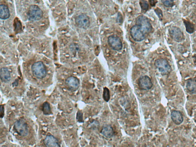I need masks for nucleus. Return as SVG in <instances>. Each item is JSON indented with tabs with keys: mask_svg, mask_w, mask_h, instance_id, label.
<instances>
[{
	"mask_svg": "<svg viewBox=\"0 0 196 147\" xmlns=\"http://www.w3.org/2000/svg\"><path fill=\"white\" fill-rule=\"evenodd\" d=\"M31 70L33 75L37 79H43L47 76V69L41 61L37 62L33 64L31 66Z\"/></svg>",
	"mask_w": 196,
	"mask_h": 147,
	"instance_id": "1",
	"label": "nucleus"
},
{
	"mask_svg": "<svg viewBox=\"0 0 196 147\" xmlns=\"http://www.w3.org/2000/svg\"><path fill=\"white\" fill-rule=\"evenodd\" d=\"M137 25L141 30L145 33L151 32L152 30V26L149 20L143 15H140L137 18L136 22Z\"/></svg>",
	"mask_w": 196,
	"mask_h": 147,
	"instance_id": "2",
	"label": "nucleus"
},
{
	"mask_svg": "<svg viewBox=\"0 0 196 147\" xmlns=\"http://www.w3.org/2000/svg\"><path fill=\"white\" fill-rule=\"evenodd\" d=\"M155 64L158 71L162 75L168 74L172 71L171 66L165 59H158L155 60Z\"/></svg>",
	"mask_w": 196,
	"mask_h": 147,
	"instance_id": "3",
	"label": "nucleus"
},
{
	"mask_svg": "<svg viewBox=\"0 0 196 147\" xmlns=\"http://www.w3.org/2000/svg\"><path fill=\"white\" fill-rule=\"evenodd\" d=\"M43 15L42 11L37 5H31L29 8L28 16L30 21H39L43 17Z\"/></svg>",
	"mask_w": 196,
	"mask_h": 147,
	"instance_id": "4",
	"label": "nucleus"
},
{
	"mask_svg": "<svg viewBox=\"0 0 196 147\" xmlns=\"http://www.w3.org/2000/svg\"><path fill=\"white\" fill-rule=\"evenodd\" d=\"M14 128L20 136L24 137L28 135V125L24 119H19L15 122L14 124Z\"/></svg>",
	"mask_w": 196,
	"mask_h": 147,
	"instance_id": "5",
	"label": "nucleus"
},
{
	"mask_svg": "<svg viewBox=\"0 0 196 147\" xmlns=\"http://www.w3.org/2000/svg\"><path fill=\"white\" fill-rule=\"evenodd\" d=\"M131 36L135 41H141L145 39V33L137 25H135L130 30Z\"/></svg>",
	"mask_w": 196,
	"mask_h": 147,
	"instance_id": "6",
	"label": "nucleus"
},
{
	"mask_svg": "<svg viewBox=\"0 0 196 147\" xmlns=\"http://www.w3.org/2000/svg\"><path fill=\"white\" fill-rule=\"evenodd\" d=\"M75 21L77 26L80 28L87 29L90 26L89 17L85 14H81L78 16L76 18Z\"/></svg>",
	"mask_w": 196,
	"mask_h": 147,
	"instance_id": "7",
	"label": "nucleus"
},
{
	"mask_svg": "<svg viewBox=\"0 0 196 147\" xmlns=\"http://www.w3.org/2000/svg\"><path fill=\"white\" fill-rule=\"evenodd\" d=\"M138 85L141 89L149 90L152 87L153 84L151 79L148 76H141L138 80Z\"/></svg>",
	"mask_w": 196,
	"mask_h": 147,
	"instance_id": "8",
	"label": "nucleus"
},
{
	"mask_svg": "<svg viewBox=\"0 0 196 147\" xmlns=\"http://www.w3.org/2000/svg\"><path fill=\"white\" fill-rule=\"evenodd\" d=\"M109 46L116 51H120L122 49V44L120 39L116 36L112 35L108 38Z\"/></svg>",
	"mask_w": 196,
	"mask_h": 147,
	"instance_id": "9",
	"label": "nucleus"
},
{
	"mask_svg": "<svg viewBox=\"0 0 196 147\" xmlns=\"http://www.w3.org/2000/svg\"><path fill=\"white\" fill-rule=\"evenodd\" d=\"M171 38L177 42H181L184 39V35L179 28L176 27H172L169 30Z\"/></svg>",
	"mask_w": 196,
	"mask_h": 147,
	"instance_id": "10",
	"label": "nucleus"
},
{
	"mask_svg": "<svg viewBox=\"0 0 196 147\" xmlns=\"http://www.w3.org/2000/svg\"><path fill=\"white\" fill-rule=\"evenodd\" d=\"M66 84L70 90L74 91L79 88L80 81L77 77L70 76L66 79Z\"/></svg>",
	"mask_w": 196,
	"mask_h": 147,
	"instance_id": "11",
	"label": "nucleus"
},
{
	"mask_svg": "<svg viewBox=\"0 0 196 147\" xmlns=\"http://www.w3.org/2000/svg\"><path fill=\"white\" fill-rule=\"evenodd\" d=\"M44 145L47 147H60L58 140L52 135H47L44 139Z\"/></svg>",
	"mask_w": 196,
	"mask_h": 147,
	"instance_id": "12",
	"label": "nucleus"
},
{
	"mask_svg": "<svg viewBox=\"0 0 196 147\" xmlns=\"http://www.w3.org/2000/svg\"><path fill=\"white\" fill-rule=\"evenodd\" d=\"M171 117L173 122L177 125L181 124L184 120L182 114L178 111H173L171 114Z\"/></svg>",
	"mask_w": 196,
	"mask_h": 147,
	"instance_id": "13",
	"label": "nucleus"
},
{
	"mask_svg": "<svg viewBox=\"0 0 196 147\" xmlns=\"http://www.w3.org/2000/svg\"><path fill=\"white\" fill-rule=\"evenodd\" d=\"M0 76L1 81L7 83L11 79V75L9 70L7 67H3L0 70Z\"/></svg>",
	"mask_w": 196,
	"mask_h": 147,
	"instance_id": "14",
	"label": "nucleus"
},
{
	"mask_svg": "<svg viewBox=\"0 0 196 147\" xmlns=\"http://www.w3.org/2000/svg\"><path fill=\"white\" fill-rule=\"evenodd\" d=\"M100 133L105 137L107 138L112 137L114 134L113 128L109 125L104 126L101 131Z\"/></svg>",
	"mask_w": 196,
	"mask_h": 147,
	"instance_id": "15",
	"label": "nucleus"
},
{
	"mask_svg": "<svg viewBox=\"0 0 196 147\" xmlns=\"http://www.w3.org/2000/svg\"><path fill=\"white\" fill-rule=\"evenodd\" d=\"M10 17V11L8 7L4 4L0 5V18L2 20H5Z\"/></svg>",
	"mask_w": 196,
	"mask_h": 147,
	"instance_id": "16",
	"label": "nucleus"
},
{
	"mask_svg": "<svg viewBox=\"0 0 196 147\" xmlns=\"http://www.w3.org/2000/svg\"><path fill=\"white\" fill-rule=\"evenodd\" d=\"M186 87L189 92L194 94L196 93V80L188 79L186 82Z\"/></svg>",
	"mask_w": 196,
	"mask_h": 147,
	"instance_id": "17",
	"label": "nucleus"
},
{
	"mask_svg": "<svg viewBox=\"0 0 196 147\" xmlns=\"http://www.w3.org/2000/svg\"><path fill=\"white\" fill-rule=\"evenodd\" d=\"M43 112L45 115H50L51 113V109L50 104L46 102L43 104Z\"/></svg>",
	"mask_w": 196,
	"mask_h": 147,
	"instance_id": "18",
	"label": "nucleus"
},
{
	"mask_svg": "<svg viewBox=\"0 0 196 147\" xmlns=\"http://www.w3.org/2000/svg\"><path fill=\"white\" fill-rule=\"evenodd\" d=\"M103 98L104 100L106 102L109 101L110 99V96L109 90L107 87H104L103 89Z\"/></svg>",
	"mask_w": 196,
	"mask_h": 147,
	"instance_id": "19",
	"label": "nucleus"
},
{
	"mask_svg": "<svg viewBox=\"0 0 196 147\" xmlns=\"http://www.w3.org/2000/svg\"><path fill=\"white\" fill-rule=\"evenodd\" d=\"M185 24L186 31L190 34H192L194 31V26L189 21H184Z\"/></svg>",
	"mask_w": 196,
	"mask_h": 147,
	"instance_id": "20",
	"label": "nucleus"
},
{
	"mask_svg": "<svg viewBox=\"0 0 196 147\" xmlns=\"http://www.w3.org/2000/svg\"><path fill=\"white\" fill-rule=\"evenodd\" d=\"M141 8L142 10L145 11H147L149 8V4L148 2L145 0H141L139 3Z\"/></svg>",
	"mask_w": 196,
	"mask_h": 147,
	"instance_id": "21",
	"label": "nucleus"
},
{
	"mask_svg": "<svg viewBox=\"0 0 196 147\" xmlns=\"http://www.w3.org/2000/svg\"><path fill=\"white\" fill-rule=\"evenodd\" d=\"M161 2L166 7H171L174 5V0H161Z\"/></svg>",
	"mask_w": 196,
	"mask_h": 147,
	"instance_id": "22",
	"label": "nucleus"
},
{
	"mask_svg": "<svg viewBox=\"0 0 196 147\" xmlns=\"http://www.w3.org/2000/svg\"><path fill=\"white\" fill-rule=\"evenodd\" d=\"M76 119L79 122H84L83 119V113H82V112L80 111L77 112V115H76Z\"/></svg>",
	"mask_w": 196,
	"mask_h": 147,
	"instance_id": "23",
	"label": "nucleus"
},
{
	"mask_svg": "<svg viewBox=\"0 0 196 147\" xmlns=\"http://www.w3.org/2000/svg\"><path fill=\"white\" fill-rule=\"evenodd\" d=\"M155 11L157 15L160 18H161L163 17L162 12V11L159 8H157L155 10Z\"/></svg>",
	"mask_w": 196,
	"mask_h": 147,
	"instance_id": "24",
	"label": "nucleus"
},
{
	"mask_svg": "<svg viewBox=\"0 0 196 147\" xmlns=\"http://www.w3.org/2000/svg\"><path fill=\"white\" fill-rule=\"evenodd\" d=\"M4 108L3 106L1 105V118H2L4 116Z\"/></svg>",
	"mask_w": 196,
	"mask_h": 147,
	"instance_id": "25",
	"label": "nucleus"
},
{
	"mask_svg": "<svg viewBox=\"0 0 196 147\" xmlns=\"http://www.w3.org/2000/svg\"><path fill=\"white\" fill-rule=\"evenodd\" d=\"M149 3L153 7L155 5V0H149Z\"/></svg>",
	"mask_w": 196,
	"mask_h": 147,
	"instance_id": "26",
	"label": "nucleus"
},
{
	"mask_svg": "<svg viewBox=\"0 0 196 147\" xmlns=\"http://www.w3.org/2000/svg\"><path fill=\"white\" fill-rule=\"evenodd\" d=\"M119 15L118 16V18H119V15ZM121 17H122V16H121V15H120V18H121ZM117 19H118V21H119V19H120V22H121V19H121V18H117Z\"/></svg>",
	"mask_w": 196,
	"mask_h": 147,
	"instance_id": "27",
	"label": "nucleus"
}]
</instances>
